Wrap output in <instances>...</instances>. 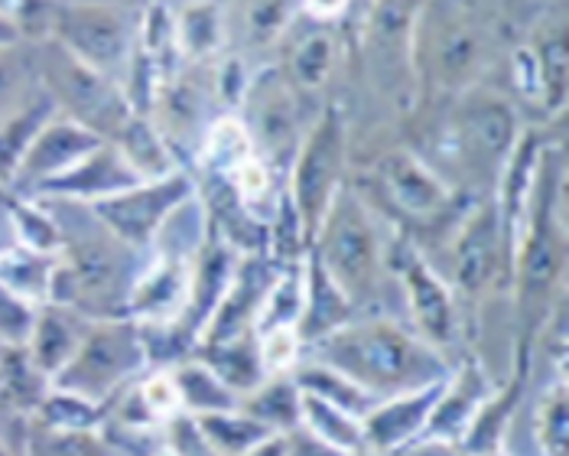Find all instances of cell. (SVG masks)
Wrapping results in <instances>:
<instances>
[{
    "label": "cell",
    "mask_w": 569,
    "mask_h": 456,
    "mask_svg": "<svg viewBox=\"0 0 569 456\" xmlns=\"http://www.w3.org/2000/svg\"><path fill=\"white\" fill-rule=\"evenodd\" d=\"M40 202L52 212L62 238L46 304H66L88 319L128 317V297L143 255L124 245L111 228L101 226V219L82 202Z\"/></svg>",
    "instance_id": "6da1fadb"
},
{
    "label": "cell",
    "mask_w": 569,
    "mask_h": 456,
    "mask_svg": "<svg viewBox=\"0 0 569 456\" xmlns=\"http://www.w3.org/2000/svg\"><path fill=\"white\" fill-rule=\"evenodd\" d=\"M303 353H309V359L316 363L342 371L349 381L375 395L378 402L427 388L452 371V365L439 349L391 317L349 319L346 326L322 336Z\"/></svg>",
    "instance_id": "7a4b0ae2"
},
{
    "label": "cell",
    "mask_w": 569,
    "mask_h": 456,
    "mask_svg": "<svg viewBox=\"0 0 569 456\" xmlns=\"http://www.w3.org/2000/svg\"><path fill=\"white\" fill-rule=\"evenodd\" d=\"M309 251L339 284V290L349 297L355 310L378 297L381 277H385L381 231H378L375 212L349 182L329 202L322 222L309 241Z\"/></svg>",
    "instance_id": "3957f363"
},
{
    "label": "cell",
    "mask_w": 569,
    "mask_h": 456,
    "mask_svg": "<svg viewBox=\"0 0 569 456\" xmlns=\"http://www.w3.org/2000/svg\"><path fill=\"white\" fill-rule=\"evenodd\" d=\"M140 10L137 0H52L46 40L124 89L140 49Z\"/></svg>",
    "instance_id": "277c9868"
},
{
    "label": "cell",
    "mask_w": 569,
    "mask_h": 456,
    "mask_svg": "<svg viewBox=\"0 0 569 456\" xmlns=\"http://www.w3.org/2000/svg\"><path fill=\"white\" fill-rule=\"evenodd\" d=\"M33 66H37V82L52 101V108L79 121L101 140H114L118 131L137 115L118 82L94 72L56 40L33 43Z\"/></svg>",
    "instance_id": "5b68a950"
},
{
    "label": "cell",
    "mask_w": 569,
    "mask_h": 456,
    "mask_svg": "<svg viewBox=\"0 0 569 456\" xmlns=\"http://www.w3.org/2000/svg\"><path fill=\"white\" fill-rule=\"evenodd\" d=\"M147 368L143 336L131 317L91 319L82 346L52 378V388H66L108 408Z\"/></svg>",
    "instance_id": "8992f818"
},
{
    "label": "cell",
    "mask_w": 569,
    "mask_h": 456,
    "mask_svg": "<svg viewBox=\"0 0 569 456\" xmlns=\"http://www.w3.org/2000/svg\"><path fill=\"white\" fill-rule=\"evenodd\" d=\"M346 163H349V125L336 105H326L300 140L283 182L293 209L300 212L309 241L322 222L329 202L346 186Z\"/></svg>",
    "instance_id": "52a82bcc"
},
{
    "label": "cell",
    "mask_w": 569,
    "mask_h": 456,
    "mask_svg": "<svg viewBox=\"0 0 569 456\" xmlns=\"http://www.w3.org/2000/svg\"><path fill=\"white\" fill-rule=\"evenodd\" d=\"M238 108L254 153L277 174H287L309 125L300 108V91L287 82L283 69H261L251 76Z\"/></svg>",
    "instance_id": "ba28073f"
},
{
    "label": "cell",
    "mask_w": 569,
    "mask_h": 456,
    "mask_svg": "<svg viewBox=\"0 0 569 456\" xmlns=\"http://www.w3.org/2000/svg\"><path fill=\"white\" fill-rule=\"evenodd\" d=\"M449 135L456 143L452 163L476 170V177L498 180L525 131L505 98L469 89V95L456 105Z\"/></svg>",
    "instance_id": "9c48e42d"
},
{
    "label": "cell",
    "mask_w": 569,
    "mask_h": 456,
    "mask_svg": "<svg viewBox=\"0 0 569 456\" xmlns=\"http://www.w3.org/2000/svg\"><path fill=\"white\" fill-rule=\"evenodd\" d=\"M192 192H196V177L189 170H176L163 180H140L124 192L91 202L88 209L101 219V226L111 228L124 245L143 255L163 226V219Z\"/></svg>",
    "instance_id": "30bf717a"
},
{
    "label": "cell",
    "mask_w": 569,
    "mask_h": 456,
    "mask_svg": "<svg viewBox=\"0 0 569 456\" xmlns=\"http://www.w3.org/2000/svg\"><path fill=\"white\" fill-rule=\"evenodd\" d=\"M375 180L381 186V196L388 199V206L403 219L433 226L449 216L452 186L417 150L395 147L381 153L375 163Z\"/></svg>",
    "instance_id": "8fae6325"
},
{
    "label": "cell",
    "mask_w": 569,
    "mask_h": 456,
    "mask_svg": "<svg viewBox=\"0 0 569 456\" xmlns=\"http://www.w3.org/2000/svg\"><path fill=\"white\" fill-rule=\"evenodd\" d=\"M423 27H427V43L420 49L430 66V76L449 91L472 89L485 59L482 27L472 23V17H466L462 7L452 10L446 7L442 13L430 7L423 13Z\"/></svg>",
    "instance_id": "7c38bea8"
},
{
    "label": "cell",
    "mask_w": 569,
    "mask_h": 456,
    "mask_svg": "<svg viewBox=\"0 0 569 456\" xmlns=\"http://www.w3.org/2000/svg\"><path fill=\"white\" fill-rule=\"evenodd\" d=\"M192 261L186 255L150 248L143 251L140 271L128 297V317L137 326H179L189 307Z\"/></svg>",
    "instance_id": "4fadbf2b"
},
{
    "label": "cell",
    "mask_w": 569,
    "mask_h": 456,
    "mask_svg": "<svg viewBox=\"0 0 569 456\" xmlns=\"http://www.w3.org/2000/svg\"><path fill=\"white\" fill-rule=\"evenodd\" d=\"M98 143H101V137L91 135L79 121L52 111L46 118L43 128L37 131V137L30 140V147H27L20 167H17V177H13L7 192H17V196L40 192L46 182L56 180L69 167H76Z\"/></svg>",
    "instance_id": "5bb4252c"
},
{
    "label": "cell",
    "mask_w": 569,
    "mask_h": 456,
    "mask_svg": "<svg viewBox=\"0 0 569 456\" xmlns=\"http://www.w3.org/2000/svg\"><path fill=\"white\" fill-rule=\"evenodd\" d=\"M277 271H280V265H273L267 255H241L228 290H224V297L219 300L216 314L206 323V329L199 333V343L196 346L231 343V339L251 336L254 317L261 310L263 297H267V290H270Z\"/></svg>",
    "instance_id": "9a60e30c"
},
{
    "label": "cell",
    "mask_w": 569,
    "mask_h": 456,
    "mask_svg": "<svg viewBox=\"0 0 569 456\" xmlns=\"http://www.w3.org/2000/svg\"><path fill=\"white\" fill-rule=\"evenodd\" d=\"M446 378L427 385V388H417V391H403V395H395V398H385V402H378L375 408L368 410L361 417L365 456H395L400 450H407V447H413L417 440H423V430H427L430 414L437 408Z\"/></svg>",
    "instance_id": "2e32d148"
},
{
    "label": "cell",
    "mask_w": 569,
    "mask_h": 456,
    "mask_svg": "<svg viewBox=\"0 0 569 456\" xmlns=\"http://www.w3.org/2000/svg\"><path fill=\"white\" fill-rule=\"evenodd\" d=\"M501 255H508L501 209L495 199L482 202L456 235L452 245V284L462 294H482L491 274L498 271Z\"/></svg>",
    "instance_id": "e0dca14e"
},
{
    "label": "cell",
    "mask_w": 569,
    "mask_h": 456,
    "mask_svg": "<svg viewBox=\"0 0 569 456\" xmlns=\"http://www.w3.org/2000/svg\"><path fill=\"white\" fill-rule=\"evenodd\" d=\"M400 277H403L400 284H403V297L410 307L413 333L446 356V349L456 343V329H459L452 287L417 255L407 258V265L400 268Z\"/></svg>",
    "instance_id": "ac0fdd59"
},
{
    "label": "cell",
    "mask_w": 569,
    "mask_h": 456,
    "mask_svg": "<svg viewBox=\"0 0 569 456\" xmlns=\"http://www.w3.org/2000/svg\"><path fill=\"white\" fill-rule=\"evenodd\" d=\"M137 182H140V177L128 163V157L118 150V143L101 140L76 167H69L66 174L46 182L40 192H33V199H69V202L91 206L98 199H108L114 192L131 189Z\"/></svg>",
    "instance_id": "d6986e66"
},
{
    "label": "cell",
    "mask_w": 569,
    "mask_h": 456,
    "mask_svg": "<svg viewBox=\"0 0 569 456\" xmlns=\"http://www.w3.org/2000/svg\"><path fill=\"white\" fill-rule=\"evenodd\" d=\"M238 251L231 245H224L219 235L209 228V238L206 245L199 248L196 261H192V287H189V307L179 319V333L189 339V346L199 343V333L206 329L209 317L216 314L219 300L224 297L231 277H234V268H238Z\"/></svg>",
    "instance_id": "ffe728a7"
},
{
    "label": "cell",
    "mask_w": 569,
    "mask_h": 456,
    "mask_svg": "<svg viewBox=\"0 0 569 456\" xmlns=\"http://www.w3.org/2000/svg\"><path fill=\"white\" fill-rule=\"evenodd\" d=\"M88 326H91V319L66 304H40L23 349L33 359V365L52 381L76 356V349L82 346Z\"/></svg>",
    "instance_id": "44dd1931"
},
{
    "label": "cell",
    "mask_w": 569,
    "mask_h": 456,
    "mask_svg": "<svg viewBox=\"0 0 569 456\" xmlns=\"http://www.w3.org/2000/svg\"><path fill=\"white\" fill-rule=\"evenodd\" d=\"M488 381H485L482 368L476 365H466V368H452L446 385H442V395H439L437 408L430 414V424L423 430V440H433V444H449V440H459L472 417L479 414V408L488 398Z\"/></svg>",
    "instance_id": "7402d4cb"
},
{
    "label": "cell",
    "mask_w": 569,
    "mask_h": 456,
    "mask_svg": "<svg viewBox=\"0 0 569 456\" xmlns=\"http://www.w3.org/2000/svg\"><path fill=\"white\" fill-rule=\"evenodd\" d=\"M303 274H307V294H303V314L297 323V333L303 339V349L319 343L322 336L336 333L339 326H346L349 319H355V307L351 300L339 290V284L326 274V268L319 265V258L307 251L303 261Z\"/></svg>",
    "instance_id": "603a6c76"
},
{
    "label": "cell",
    "mask_w": 569,
    "mask_h": 456,
    "mask_svg": "<svg viewBox=\"0 0 569 456\" xmlns=\"http://www.w3.org/2000/svg\"><path fill=\"white\" fill-rule=\"evenodd\" d=\"M179 59L189 66H212L224 46V13L216 0H186L173 10Z\"/></svg>",
    "instance_id": "cb8c5ba5"
},
{
    "label": "cell",
    "mask_w": 569,
    "mask_h": 456,
    "mask_svg": "<svg viewBox=\"0 0 569 456\" xmlns=\"http://www.w3.org/2000/svg\"><path fill=\"white\" fill-rule=\"evenodd\" d=\"M49 378L33 365L23 346L0 349V414L10 417H33L49 391Z\"/></svg>",
    "instance_id": "d4e9b609"
},
{
    "label": "cell",
    "mask_w": 569,
    "mask_h": 456,
    "mask_svg": "<svg viewBox=\"0 0 569 456\" xmlns=\"http://www.w3.org/2000/svg\"><path fill=\"white\" fill-rule=\"evenodd\" d=\"M114 143L128 157V163L137 170L140 180H163V177H170L176 170H186L179 163V157L170 150V143L157 131V125L147 115H140V111L118 131Z\"/></svg>",
    "instance_id": "484cf974"
},
{
    "label": "cell",
    "mask_w": 569,
    "mask_h": 456,
    "mask_svg": "<svg viewBox=\"0 0 569 456\" xmlns=\"http://www.w3.org/2000/svg\"><path fill=\"white\" fill-rule=\"evenodd\" d=\"M300 430L309 434L312 440L339 450L346 456H365V430L361 417L349 410L336 408L309 391H300Z\"/></svg>",
    "instance_id": "4316f807"
},
{
    "label": "cell",
    "mask_w": 569,
    "mask_h": 456,
    "mask_svg": "<svg viewBox=\"0 0 569 456\" xmlns=\"http://www.w3.org/2000/svg\"><path fill=\"white\" fill-rule=\"evenodd\" d=\"M170 371H173V381L176 388H179V402H182V414L186 417L241 408V398L199 356H186L182 363L170 365Z\"/></svg>",
    "instance_id": "83f0119b"
},
{
    "label": "cell",
    "mask_w": 569,
    "mask_h": 456,
    "mask_svg": "<svg viewBox=\"0 0 569 456\" xmlns=\"http://www.w3.org/2000/svg\"><path fill=\"white\" fill-rule=\"evenodd\" d=\"M254 153V143L244 131L241 118L234 115H221L209 125V131L199 143V153H196V163L202 170V177H221L228 180L238 167H244Z\"/></svg>",
    "instance_id": "f1b7e54d"
},
{
    "label": "cell",
    "mask_w": 569,
    "mask_h": 456,
    "mask_svg": "<svg viewBox=\"0 0 569 456\" xmlns=\"http://www.w3.org/2000/svg\"><path fill=\"white\" fill-rule=\"evenodd\" d=\"M192 356H199L202 363L209 365L238 398L251 395L263 378H267L261 368V356H258V339H254V333H251V336H241V339H231V343L196 346Z\"/></svg>",
    "instance_id": "f546056e"
},
{
    "label": "cell",
    "mask_w": 569,
    "mask_h": 456,
    "mask_svg": "<svg viewBox=\"0 0 569 456\" xmlns=\"http://www.w3.org/2000/svg\"><path fill=\"white\" fill-rule=\"evenodd\" d=\"M192 427L199 430V437L206 440V447L216 456H241L248 454L254 444L267 440L273 430L261 424L258 417H251L248 410H219V414H199L189 417Z\"/></svg>",
    "instance_id": "4dcf8cb0"
},
{
    "label": "cell",
    "mask_w": 569,
    "mask_h": 456,
    "mask_svg": "<svg viewBox=\"0 0 569 456\" xmlns=\"http://www.w3.org/2000/svg\"><path fill=\"white\" fill-rule=\"evenodd\" d=\"M533 62H537V76H540V91H543V105L550 115H563L567 108V69H569V49H567V20L560 17L557 23L550 20L540 37L530 43Z\"/></svg>",
    "instance_id": "1f68e13d"
},
{
    "label": "cell",
    "mask_w": 569,
    "mask_h": 456,
    "mask_svg": "<svg viewBox=\"0 0 569 456\" xmlns=\"http://www.w3.org/2000/svg\"><path fill=\"white\" fill-rule=\"evenodd\" d=\"M56 271V255H43L33 248H23L17 241L0 248V284L10 287L17 297L40 307L49 300V284Z\"/></svg>",
    "instance_id": "d6a6232c"
},
{
    "label": "cell",
    "mask_w": 569,
    "mask_h": 456,
    "mask_svg": "<svg viewBox=\"0 0 569 456\" xmlns=\"http://www.w3.org/2000/svg\"><path fill=\"white\" fill-rule=\"evenodd\" d=\"M52 111H56L52 101L46 98V91H40L33 101H27L23 108H17L0 121V189H10L30 140L37 137Z\"/></svg>",
    "instance_id": "836d02e7"
},
{
    "label": "cell",
    "mask_w": 569,
    "mask_h": 456,
    "mask_svg": "<svg viewBox=\"0 0 569 456\" xmlns=\"http://www.w3.org/2000/svg\"><path fill=\"white\" fill-rule=\"evenodd\" d=\"M307 261V258H303ZM303 261L280 268L267 297H263L261 310L254 317V336L273 333V329H297L300 314H303V294H307V274H303Z\"/></svg>",
    "instance_id": "e575fe53"
},
{
    "label": "cell",
    "mask_w": 569,
    "mask_h": 456,
    "mask_svg": "<svg viewBox=\"0 0 569 456\" xmlns=\"http://www.w3.org/2000/svg\"><path fill=\"white\" fill-rule=\"evenodd\" d=\"M290 375H293V381H297L300 391H309V395H316V398H322V402H329L336 408L349 410L355 417H365L368 410L378 405L375 395L361 391L342 371L316 363V359H300V365Z\"/></svg>",
    "instance_id": "d590c367"
},
{
    "label": "cell",
    "mask_w": 569,
    "mask_h": 456,
    "mask_svg": "<svg viewBox=\"0 0 569 456\" xmlns=\"http://www.w3.org/2000/svg\"><path fill=\"white\" fill-rule=\"evenodd\" d=\"M241 410L258 417L273 434H290L300 427V388L293 375H273L241 398Z\"/></svg>",
    "instance_id": "8d00e7d4"
},
{
    "label": "cell",
    "mask_w": 569,
    "mask_h": 456,
    "mask_svg": "<svg viewBox=\"0 0 569 456\" xmlns=\"http://www.w3.org/2000/svg\"><path fill=\"white\" fill-rule=\"evenodd\" d=\"M332 69H336V37L329 30H312L293 46L283 76L300 95H312V91L326 89V82L332 79Z\"/></svg>",
    "instance_id": "74e56055"
},
{
    "label": "cell",
    "mask_w": 569,
    "mask_h": 456,
    "mask_svg": "<svg viewBox=\"0 0 569 456\" xmlns=\"http://www.w3.org/2000/svg\"><path fill=\"white\" fill-rule=\"evenodd\" d=\"M530 440L537 456H569V402L567 378H557L537 402L530 420Z\"/></svg>",
    "instance_id": "f35d334b"
},
{
    "label": "cell",
    "mask_w": 569,
    "mask_h": 456,
    "mask_svg": "<svg viewBox=\"0 0 569 456\" xmlns=\"http://www.w3.org/2000/svg\"><path fill=\"white\" fill-rule=\"evenodd\" d=\"M108 408L88 402L82 395H72L66 388H52L46 391L40 408L33 410L30 424L46 427V430H101L104 427Z\"/></svg>",
    "instance_id": "ab89813d"
},
{
    "label": "cell",
    "mask_w": 569,
    "mask_h": 456,
    "mask_svg": "<svg viewBox=\"0 0 569 456\" xmlns=\"http://www.w3.org/2000/svg\"><path fill=\"white\" fill-rule=\"evenodd\" d=\"M33 43H13L0 49V121L40 95Z\"/></svg>",
    "instance_id": "60d3db41"
},
{
    "label": "cell",
    "mask_w": 569,
    "mask_h": 456,
    "mask_svg": "<svg viewBox=\"0 0 569 456\" xmlns=\"http://www.w3.org/2000/svg\"><path fill=\"white\" fill-rule=\"evenodd\" d=\"M27 456H118L111 440L101 430H46L27 427Z\"/></svg>",
    "instance_id": "b9f144b4"
},
{
    "label": "cell",
    "mask_w": 569,
    "mask_h": 456,
    "mask_svg": "<svg viewBox=\"0 0 569 456\" xmlns=\"http://www.w3.org/2000/svg\"><path fill=\"white\" fill-rule=\"evenodd\" d=\"M133 385H137V395H140L147 414H150L160 427H167L170 420H176V417L182 414L179 388H176L173 371H170V368H147Z\"/></svg>",
    "instance_id": "7bdbcfd3"
},
{
    "label": "cell",
    "mask_w": 569,
    "mask_h": 456,
    "mask_svg": "<svg viewBox=\"0 0 569 456\" xmlns=\"http://www.w3.org/2000/svg\"><path fill=\"white\" fill-rule=\"evenodd\" d=\"M254 339H258V356H261V368L267 378L290 375L303 359V339L297 329H273V333H263Z\"/></svg>",
    "instance_id": "ee69618b"
},
{
    "label": "cell",
    "mask_w": 569,
    "mask_h": 456,
    "mask_svg": "<svg viewBox=\"0 0 569 456\" xmlns=\"http://www.w3.org/2000/svg\"><path fill=\"white\" fill-rule=\"evenodd\" d=\"M37 307L0 284V346H27Z\"/></svg>",
    "instance_id": "f6af8a7d"
},
{
    "label": "cell",
    "mask_w": 569,
    "mask_h": 456,
    "mask_svg": "<svg viewBox=\"0 0 569 456\" xmlns=\"http://www.w3.org/2000/svg\"><path fill=\"white\" fill-rule=\"evenodd\" d=\"M290 23V0H254L248 10V33L254 43L277 40Z\"/></svg>",
    "instance_id": "bcb514c9"
},
{
    "label": "cell",
    "mask_w": 569,
    "mask_h": 456,
    "mask_svg": "<svg viewBox=\"0 0 569 456\" xmlns=\"http://www.w3.org/2000/svg\"><path fill=\"white\" fill-rule=\"evenodd\" d=\"M287 456H346V454H339V450H332V447H326V444L312 440L309 434H303V430L297 427V430H290V450H287Z\"/></svg>",
    "instance_id": "7dc6e473"
},
{
    "label": "cell",
    "mask_w": 569,
    "mask_h": 456,
    "mask_svg": "<svg viewBox=\"0 0 569 456\" xmlns=\"http://www.w3.org/2000/svg\"><path fill=\"white\" fill-rule=\"evenodd\" d=\"M300 3H303V10H307L312 20L332 23V20H339L349 10L351 0H300Z\"/></svg>",
    "instance_id": "c3c4849f"
},
{
    "label": "cell",
    "mask_w": 569,
    "mask_h": 456,
    "mask_svg": "<svg viewBox=\"0 0 569 456\" xmlns=\"http://www.w3.org/2000/svg\"><path fill=\"white\" fill-rule=\"evenodd\" d=\"M287 450H290V434H270L267 440L254 444L248 454L241 456H287Z\"/></svg>",
    "instance_id": "681fc988"
},
{
    "label": "cell",
    "mask_w": 569,
    "mask_h": 456,
    "mask_svg": "<svg viewBox=\"0 0 569 456\" xmlns=\"http://www.w3.org/2000/svg\"><path fill=\"white\" fill-rule=\"evenodd\" d=\"M13 43H27V40L20 37V27H17V20H13V17H7V13H0V49H3V46H13Z\"/></svg>",
    "instance_id": "f907efd6"
},
{
    "label": "cell",
    "mask_w": 569,
    "mask_h": 456,
    "mask_svg": "<svg viewBox=\"0 0 569 456\" xmlns=\"http://www.w3.org/2000/svg\"><path fill=\"white\" fill-rule=\"evenodd\" d=\"M27 437H20V440H13L10 437V430L0 424V456H27Z\"/></svg>",
    "instance_id": "816d5d0a"
},
{
    "label": "cell",
    "mask_w": 569,
    "mask_h": 456,
    "mask_svg": "<svg viewBox=\"0 0 569 456\" xmlns=\"http://www.w3.org/2000/svg\"><path fill=\"white\" fill-rule=\"evenodd\" d=\"M13 241V231H10V209H7V189H0V248Z\"/></svg>",
    "instance_id": "f5cc1de1"
},
{
    "label": "cell",
    "mask_w": 569,
    "mask_h": 456,
    "mask_svg": "<svg viewBox=\"0 0 569 456\" xmlns=\"http://www.w3.org/2000/svg\"><path fill=\"white\" fill-rule=\"evenodd\" d=\"M150 456H182V454H179V447H176L173 440H160V444L150 450Z\"/></svg>",
    "instance_id": "db71d44e"
},
{
    "label": "cell",
    "mask_w": 569,
    "mask_h": 456,
    "mask_svg": "<svg viewBox=\"0 0 569 456\" xmlns=\"http://www.w3.org/2000/svg\"><path fill=\"white\" fill-rule=\"evenodd\" d=\"M0 349H3V346H0Z\"/></svg>",
    "instance_id": "11a10c76"
}]
</instances>
